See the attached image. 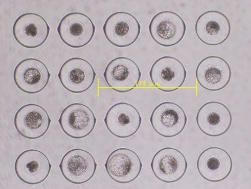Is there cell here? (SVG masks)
I'll return each mask as SVG.
<instances>
[{"label": "cell", "mask_w": 251, "mask_h": 189, "mask_svg": "<svg viewBox=\"0 0 251 189\" xmlns=\"http://www.w3.org/2000/svg\"><path fill=\"white\" fill-rule=\"evenodd\" d=\"M103 29L106 38L111 44L117 47L126 48L137 41L141 26L135 16L120 12L109 16Z\"/></svg>", "instance_id": "obj_1"}, {"label": "cell", "mask_w": 251, "mask_h": 189, "mask_svg": "<svg viewBox=\"0 0 251 189\" xmlns=\"http://www.w3.org/2000/svg\"><path fill=\"white\" fill-rule=\"evenodd\" d=\"M96 29L92 20L81 13L67 14L60 22L57 28L61 40L73 48L87 45L92 41Z\"/></svg>", "instance_id": "obj_2"}, {"label": "cell", "mask_w": 251, "mask_h": 189, "mask_svg": "<svg viewBox=\"0 0 251 189\" xmlns=\"http://www.w3.org/2000/svg\"><path fill=\"white\" fill-rule=\"evenodd\" d=\"M153 40L159 45L170 47L176 45L185 36L186 25L177 14L164 11L156 14L149 25Z\"/></svg>", "instance_id": "obj_3"}, {"label": "cell", "mask_w": 251, "mask_h": 189, "mask_svg": "<svg viewBox=\"0 0 251 189\" xmlns=\"http://www.w3.org/2000/svg\"><path fill=\"white\" fill-rule=\"evenodd\" d=\"M103 76L109 87L116 92L125 93L133 90L138 86L142 73L133 60L121 57L111 61Z\"/></svg>", "instance_id": "obj_4"}, {"label": "cell", "mask_w": 251, "mask_h": 189, "mask_svg": "<svg viewBox=\"0 0 251 189\" xmlns=\"http://www.w3.org/2000/svg\"><path fill=\"white\" fill-rule=\"evenodd\" d=\"M50 31V27L42 16L31 13L19 16L13 29L16 41L29 49L41 46L47 41Z\"/></svg>", "instance_id": "obj_5"}, {"label": "cell", "mask_w": 251, "mask_h": 189, "mask_svg": "<svg viewBox=\"0 0 251 189\" xmlns=\"http://www.w3.org/2000/svg\"><path fill=\"white\" fill-rule=\"evenodd\" d=\"M150 76L155 87L164 92H173L183 85L187 72L180 61L164 56L155 61L150 70Z\"/></svg>", "instance_id": "obj_6"}, {"label": "cell", "mask_w": 251, "mask_h": 189, "mask_svg": "<svg viewBox=\"0 0 251 189\" xmlns=\"http://www.w3.org/2000/svg\"><path fill=\"white\" fill-rule=\"evenodd\" d=\"M61 85L75 93L86 92L93 84L96 73L92 65L81 58H72L61 66L58 75Z\"/></svg>", "instance_id": "obj_7"}, {"label": "cell", "mask_w": 251, "mask_h": 189, "mask_svg": "<svg viewBox=\"0 0 251 189\" xmlns=\"http://www.w3.org/2000/svg\"><path fill=\"white\" fill-rule=\"evenodd\" d=\"M61 129L66 135L74 138H84L93 132L97 119L87 106L72 104L61 113L58 120Z\"/></svg>", "instance_id": "obj_8"}, {"label": "cell", "mask_w": 251, "mask_h": 189, "mask_svg": "<svg viewBox=\"0 0 251 189\" xmlns=\"http://www.w3.org/2000/svg\"><path fill=\"white\" fill-rule=\"evenodd\" d=\"M59 168L66 180L81 185L92 179L96 174L97 164L92 154L87 151L74 149L64 155Z\"/></svg>", "instance_id": "obj_9"}, {"label": "cell", "mask_w": 251, "mask_h": 189, "mask_svg": "<svg viewBox=\"0 0 251 189\" xmlns=\"http://www.w3.org/2000/svg\"><path fill=\"white\" fill-rule=\"evenodd\" d=\"M150 122L159 135L169 138L180 134L186 126L187 118L179 105L164 102L154 108Z\"/></svg>", "instance_id": "obj_10"}, {"label": "cell", "mask_w": 251, "mask_h": 189, "mask_svg": "<svg viewBox=\"0 0 251 189\" xmlns=\"http://www.w3.org/2000/svg\"><path fill=\"white\" fill-rule=\"evenodd\" d=\"M50 74L47 66L41 60L27 58L19 63L14 72L17 86L24 92L36 94L41 92L49 82Z\"/></svg>", "instance_id": "obj_11"}, {"label": "cell", "mask_w": 251, "mask_h": 189, "mask_svg": "<svg viewBox=\"0 0 251 189\" xmlns=\"http://www.w3.org/2000/svg\"><path fill=\"white\" fill-rule=\"evenodd\" d=\"M142 163L138 155L132 150L119 148L111 153L105 164L111 179L125 184L136 180L140 174Z\"/></svg>", "instance_id": "obj_12"}, {"label": "cell", "mask_w": 251, "mask_h": 189, "mask_svg": "<svg viewBox=\"0 0 251 189\" xmlns=\"http://www.w3.org/2000/svg\"><path fill=\"white\" fill-rule=\"evenodd\" d=\"M51 122L46 110L34 104L21 108L14 118L17 131L21 136L29 139L40 138L46 135Z\"/></svg>", "instance_id": "obj_13"}, {"label": "cell", "mask_w": 251, "mask_h": 189, "mask_svg": "<svg viewBox=\"0 0 251 189\" xmlns=\"http://www.w3.org/2000/svg\"><path fill=\"white\" fill-rule=\"evenodd\" d=\"M104 121L111 134L119 138H127L136 134L142 119L133 106L120 103L109 109Z\"/></svg>", "instance_id": "obj_14"}, {"label": "cell", "mask_w": 251, "mask_h": 189, "mask_svg": "<svg viewBox=\"0 0 251 189\" xmlns=\"http://www.w3.org/2000/svg\"><path fill=\"white\" fill-rule=\"evenodd\" d=\"M51 168L47 156L35 149L27 150L21 154L15 164L19 179L30 185L40 184L46 180Z\"/></svg>", "instance_id": "obj_15"}, {"label": "cell", "mask_w": 251, "mask_h": 189, "mask_svg": "<svg viewBox=\"0 0 251 189\" xmlns=\"http://www.w3.org/2000/svg\"><path fill=\"white\" fill-rule=\"evenodd\" d=\"M152 170L158 180L165 183L179 181L186 174L188 163L185 156L174 148H164L155 154Z\"/></svg>", "instance_id": "obj_16"}, {"label": "cell", "mask_w": 251, "mask_h": 189, "mask_svg": "<svg viewBox=\"0 0 251 189\" xmlns=\"http://www.w3.org/2000/svg\"><path fill=\"white\" fill-rule=\"evenodd\" d=\"M195 31L201 41L209 46H218L229 37L231 25L229 20L216 10L208 11L200 16Z\"/></svg>", "instance_id": "obj_17"}, {"label": "cell", "mask_w": 251, "mask_h": 189, "mask_svg": "<svg viewBox=\"0 0 251 189\" xmlns=\"http://www.w3.org/2000/svg\"><path fill=\"white\" fill-rule=\"evenodd\" d=\"M232 121L230 111L223 104L211 102L200 108L197 116L199 129L210 136L225 134L231 127Z\"/></svg>", "instance_id": "obj_18"}, {"label": "cell", "mask_w": 251, "mask_h": 189, "mask_svg": "<svg viewBox=\"0 0 251 189\" xmlns=\"http://www.w3.org/2000/svg\"><path fill=\"white\" fill-rule=\"evenodd\" d=\"M197 168L204 179L209 182L223 181L229 176L232 169L230 155L225 149L210 147L200 155Z\"/></svg>", "instance_id": "obj_19"}, {"label": "cell", "mask_w": 251, "mask_h": 189, "mask_svg": "<svg viewBox=\"0 0 251 189\" xmlns=\"http://www.w3.org/2000/svg\"><path fill=\"white\" fill-rule=\"evenodd\" d=\"M196 77L199 84L205 90L220 91L229 83L231 70L224 59L209 56L203 59L198 65Z\"/></svg>", "instance_id": "obj_20"}]
</instances>
